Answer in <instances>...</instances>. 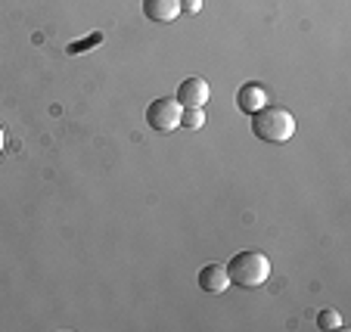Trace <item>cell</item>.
Masks as SVG:
<instances>
[{"mask_svg": "<svg viewBox=\"0 0 351 332\" xmlns=\"http://www.w3.org/2000/svg\"><path fill=\"white\" fill-rule=\"evenodd\" d=\"M224 267H227L230 283L233 286H239V289H255V286H261V283L271 277V261H267V255L255 252V248L237 252Z\"/></svg>", "mask_w": 351, "mask_h": 332, "instance_id": "cell-1", "label": "cell"}, {"mask_svg": "<svg viewBox=\"0 0 351 332\" xmlns=\"http://www.w3.org/2000/svg\"><path fill=\"white\" fill-rule=\"evenodd\" d=\"M99 40H103V34H90V38H87V40H81V44H78V40H75V44H69V53H87V47H93V44H99Z\"/></svg>", "mask_w": 351, "mask_h": 332, "instance_id": "cell-10", "label": "cell"}, {"mask_svg": "<svg viewBox=\"0 0 351 332\" xmlns=\"http://www.w3.org/2000/svg\"><path fill=\"white\" fill-rule=\"evenodd\" d=\"M146 125L159 133H168L174 127H180V103L174 97H159V100L149 103L146 109Z\"/></svg>", "mask_w": 351, "mask_h": 332, "instance_id": "cell-3", "label": "cell"}, {"mask_svg": "<svg viewBox=\"0 0 351 332\" xmlns=\"http://www.w3.org/2000/svg\"><path fill=\"white\" fill-rule=\"evenodd\" d=\"M180 10H186V13H199V10H202V0H180Z\"/></svg>", "mask_w": 351, "mask_h": 332, "instance_id": "cell-11", "label": "cell"}, {"mask_svg": "<svg viewBox=\"0 0 351 332\" xmlns=\"http://www.w3.org/2000/svg\"><path fill=\"white\" fill-rule=\"evenodd\" d=\"M317 326L320 329H339V326H342V317H339L336 311H320L317 314Z\"/></svg>", "mask_w": 351, "mask_h": 332, "instance_id": "cell-9", "label": "cell"}, {"mask_svg": "<svg viewBox=\"0 0 351 332\" xmlns=\"http://www.w3.org/2000/svg\"><path fill=\"white\" fill-rule=\"evenodd\" d=\"M206 125V112L196 106L190 109H180V127H186V131H199V127Z\"/></svg>", "mask_w": 351, "mask_h": 332, "instance_id": "cell-8", "label": "cell"}, {"mask_svg": "<svg viewBox=\"0 0 351 332\" xmlns=\"http://www.w3.org/2000/svg\"><path fill=\"white\" fill-rule=\"evenodd\" d=\"M180 13V0H143V16L156 25H168Z\"/></svg>", "mask_w": 351, "mask_h": 332, "instance_id": "cell-7", "label": "cell"}, {"mask_svg": "<svg viewBox=\"0 0 351 332\" xmlns=\"http://www.w3.org/2000/svg\"><path fill=\"white\" fill-rule=\"evenodd\" d=\"M237 106L243 115H255L261 106H267V90L261 84H255V81H245L237 93Z\"/></svg>", "mask_w": 351, "mask_h": 332, "instance_id": "cell-6", "label": "cell"}, {"mask_svg": "<svg viewBox=\"0 0 351 332\" xmlns=\"http://www.w3.org/2000/svg\"><path fill=\"white\" fill-rule=\"evenodd\" d=\"M252 118V133L265 143H286L295 133V118L283 106H261Z\"/></svg>", "mask_w": 351, "mask_h": 332, "instance_id": "cell-2", "label": "cell"}, {"mask_svg": "<svg viewBox=\"0 0 351 332\" xmlns=\"http://www.w3.org/2000/svg\"><path fill=\"white\" fill-rule=\"evenodd\" d=\"M208 81L206 78H184L180 81V87H178V97L174 100L180 103V109H190V106H196V109H202L208 103Z\"/></svg>", "mask_w": 351, "mask_h": 332, "instance_id": "cell-4", "label": "cell"}, {"mask_svg": "<svg viewBox=\"0 0 351 332\" xmlns=\"http://www.w3.org/2000/svg\"><path fill=\"white\" fill-rule=\"evenodd\" d=\"M3 143H7V137H3V125H0V153H3Z\"/></svg>", "mask_w": 351, "mask_h": 332, "instance_id": "cell-12", "label": "cell"}, {"mask_svg": "<svg viewBox=\"0 0 351 332\" xmlns=\"http://www.w3.org/2000/svg\"><path fill=\"white\" fill-rule=\"evenodd\" d=\"M196 279H199V289L208 295H221V292H227V286H230V277H227L224 264H206L199 270Z\"/></svg>", "mask_w": 351, "mask_h": 332, "instance_id": "cell-5", "label": "cell"}]
</instances>
